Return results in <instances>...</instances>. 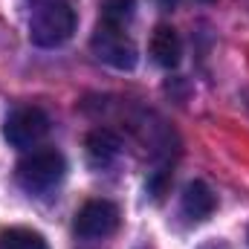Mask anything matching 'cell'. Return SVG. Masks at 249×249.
<instances>
[{
	"label": "cell",
	"mask_w": 249,
	"mask_h": 249,
	"mask_svg": "<svg viewBox=\"0 0 249 249\" xmlns=\"http://www.w3.org/2000/svg\"><path fill=\"white\" fill-rule=\"evenodd\" d=\"M75 32V9L70 0H35L29 12V38L35 47H61Z\"/></svg>",
	"instance_id": "1"
},
{
	"label": "cell",
	"mask_w": 249,
	"mask_h": 249,
	"mask_svg": "<svg viewBox=\"0 0 249 249\" xmlns=\"http://www.w3.org/2000/svg\"><path fill=\"white\" fill-rule=\"evenodd\" d=\"M67 174V162L55 148H41V151H32L26 154L20 162H18V183L23 191L29 194H47L58 186Z\"/></svg>",
	"instance_id": "2"
},
{
	"label": "cell",
	"mask_w": 249,
	"mask_h": 249,
	"mask_svg": "<svg viewBox=\"0 0 249 249\" xmlns=\"http://www.w3.org/2000/svg\"><path fill=\"white\" fill-rule=\"evenodd\" d=\"M90 47L102 61L116 67V70H133V64H136V44L119 23L99 20L96 32L90 38Z\"/></svg>",
	"instance_id": "3"
},
{
	"label": "cell",
	"mask_w": 249,
	"mask_h": 249,
	"mask_svg": "<svg viewBox=\"0 0 249 249\" xmlns=\"http://www.w3.org/2000/svg\"><path fill=\"white\" fill-rule=\"evenodd\" d=\"M47 133H50V116H47L41 107H32V105L12 110V113L6 116V122H3V136H6V142H9L12 148H20V151L38 145Z\"/></svg>",
	"instance_id": "4"
},
{
	"label": "cell",
	"mask_w": 249,
	"mask_h": 249,
	"mask_svg": "<svg viewBox=\"0 0 249 249\" xmlns=\"http://www.w3.org/2000/svg\"><path fill=\"white\" fill-rule=\"evenodd\" d=\"M119 229V209L110 200H87L75 214V235L87 241L107 238Z\"/></svg>",
	"instance_id": "5"
},
{
	"label": "cell",
	"mask_w": 249,
	"mask_h": 249,
	"mask_svg": "<svg viewBox=\"0 0 249 249\" xmlns=\"http://www.w3.org/2000/svg\"><path fill=\"white\" fill-rule=\"evenodd\" d=\"M151 55H154V61L160 64V67H165V70L177 67L180 55H183V41H180L177 29L160 23L154 29V35H151Z\"/></svg>",
	"instance_id": "6"
},
{
	"label": "cell",
	"mask_w": 249,
	"mask_h": 249,
	"mask_svg": "<svg viewBox=\"0 0 249 249\" xmlns=\"http://www.w3.org/2000/svg\"><path fill=\"white\" fill-rule=\"evenodd\" d=\"M214 206H217V200H214L212 188L206 183L194 180V183L186 186V191H183V214L188 220H206L214 212Z\"/></svg>",
	"instance_id": "7"
},
{
	"label": "cell",
	"mask_w": 249,
	"mask_h": 249,
	"mask_svg": "<svg viewBox=\"0 0 249 249\" xmlns=\"http://www.w3.org/2000/svg\"><path fill=\"white\" fill-rule=\"evenodd\" d=\"M119 148H122L119 136L113 130H107V127H99V130H93L87 136V154H90V160L96 165H107L110 160H116Z\"/></svg>",
	"instance_id": "8"
},
{
	"label": "cell",
	"mask_w": 249,
	"mask_h": 249,
	"mask_svg": "<svg viewBox=\"0 0 249 249\" xmlns=\"http://www.w3.org/2000/svg\"><path fill=\"white\" fill-rule=\"evenodd\" d=\"M0 249H50L44 235L26 226H12L0 232Z\"/></svg>",
	"instance_id": "9"
},
{
	"label": "cell",
	"mask_w": 249,
	"mask_h": 249,
	"mask_svg": "<svg viewBox=\"0 0 249 249\" xmlns=\"http://www.w3.org/2000/svg\"><path fill=\"white\" fill-rule=\"evenodd\" d=\"M133 15V0H107L102 9V20L107 23H119L124 26V20Z\"/></svg>",
	"instance_id": "10"
},
{
	"label": "cell",
	"mask_w": 249,
	"mask_h": 249,
	"mask_svg": "<svg viewBox=\"0 0 249 249\" xmlns=\"http://www.w3.org/2000/svg\"><path fill=\"white\" fill-rule=\"evenodd\" d=\"M160 3H162V6H174L177 0H160Z\"/></svg>",
	"instance_id": "11"
},
{
	"label": "cell",
	"mask_w": 249,
	"mask_h": 249,
	"mask_svg": "<svg viewBox=\"0 0 249 249\" xmlns=\"http://www.w3.org/2000/svg\"><path fill=\"white\" fill-rule=\"evenodd\" d=\"M203 3H209V0H203Z\"/></svg>",
	"instance_id": "12"
}]
</instances>
